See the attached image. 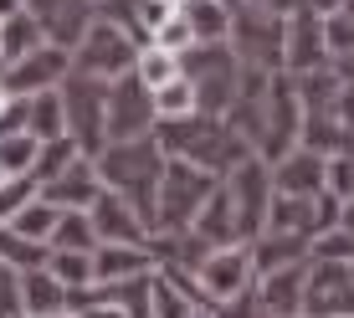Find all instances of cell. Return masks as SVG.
Masks as SVG:
<instances>
[{"label": "cell", "mask_w": 354, "mask_h": 318, "mask_svg": "<svg viewBox=\"0 0 354 318\" xmlns=\"http://www.w3.org/2000/svg\"><path fill=\"white\" fill-rule=\"evenodd\" d=\"M139 52L144 46L133 41L124 26L97 16L93 31L82 36L77 52H72V72H77V77H93V82H118V77H129V72L139 67Z\"/></svg>", "instance_id": "cell-3"}, {"label": "cell", "mask_w": 354, "mask_h": 318, "mask_svg": "<svg viewBox=\"0 0 354 318\" xmlns=\"http://www.w3.org/2000/svg\"><path fill=\"white\" fill-rule=\"evenodd\" d=\"M21 313V272L0 262V318H16Z\"/></svg>", "instance_id": "cell-31"}, {"label": "cell", "mask_w": 354, "mask_h": 318, "mask_svg": "<svg viewBox=\"0 0 354 318\" xmlns=\"http://www.w3.org/2000/svg\"><path fill=\"white\" fill-rule=\"evenodd\" d=\"M62 308H67V288L57 283L46 267H31V272H21V313L57 318Z\"/></svg>", "instance_id": "cell-18"}, {"label": "cell", "mask_w": 354, "mask_h": 318, "mask_svg": "<svg viewBox=\"0 0 354 318\" xmlns=\"http://www.w3.org/2000/svg\"><path fill=\"white\" fill-rule=\"evenodd\" d=\"M67 77H72V52L41 46V52H31L26 62L0 72V88H6L10 97H36V93H57Z\"/></svg>", "instance_id": "cell-11"}, {"label": "cell", "mask_w": 354, "mask_h": 318, "mask_svg": "<svg viewBox=\"0 0 354 318\" xmlns=\"http://www.w3.org/2000/svg\"><path fill=\"white\" fill-rule=\"evenodd\" d=\"M77 159H82V149H77V139H72V133H62V139H46L41 149H36L31 180H36V185H52V180H62Z\"/></svg>", "instance_id": "cell-22"}, {"label": "cell", "mask_w": 354, "mask_h": 318, "mask_svg": "<svg viewBox=\"0 0 354 318\" xmlns=\"http://www.w3.org/2000/svg\"><path fill=\"white\" fill-rule=\"evenodd\" d=\"M10 103H16V97H10L6 88H0V124H6V113H10Z\"/></svg>", "instance_id": "cell-36"}, {"label": "cell", "mask_w": 354, "mask_h": 318, "mask_svg": "<svg viewBox=\"0 0 354 318\" xmlns=\"http://www.w3.org/2000/svg\"><path fill=\"white\" fill-rule=\"evenodd\" d=\"M41 46H46V36H41V26H36L31 10L10 16L6 26H0V72L16 67V62H26V57H31V52H41Z\"/></svg>", "instance_id": "cell-19"}, {"label": "cell", "mask_w": 354, "mask_h": 318, "mask_svg": "<svg viewBox=\"0 0 354 318\" xmlns=\"http://www.w3.org/2000/svg\"><path fill=\"white\" fill-rule=\"evenodd\" d=\"M185 318H216V313H205V308H190V313H185Z\"/></svg>", "instance_id": "cell-37"}, {"label": "cell", "mask_w": 354, "mask_h": 318, "mask_svg": "<svg viewBox=\"0 0 354 318\" xmlns=\"http://www.w3.org/2000/svg\"><path fill=\"white\" fill-rule=\"evenodd\" d=\"M180 16L190 21L195 46H221V41H231V6H226V0H185Z\"/></svg>", "instance_id": "cell-17"}, {"label": "cell", "mask_w": 354, "mask_h": 318, "mask_svg": "<svg viewBox=\"0 0 354 318\" xmlns=\"http://www.w3.org/2000/svg\"><path fill=\"white\" fill-rule=\"evenodd\" d=\"M324 46H328V62H344V57H354V21L344 16V10L324 16Z\"/></svg>", "instance_id": "cell-28"}, {"label": "cell", "mask_w": 354, "mask_h": 318, "mask_svg": "<svg viewBox=\"0 0 354 318\" xmlns=\"http://www.w3.org/2000/svg\"><path fill=\"white\" fill-rule=\"evenodd\" d=\"M62 103H67V133L77 139L82 154H103L108 149V82L93 77H72L62 82Z\"/></svg>", "instance_id": "cell-6"}, {"label": "cell", "mask_w": 354, "mask_h": 318, "mask_svg": "<svg viewBox=\"0 0 354 318\" xmlns=\"http://www.w3.org/2000/svg\"><path fill=\"white\" fill-rule=\"evenodd\" d=\"M328 185V154L313 149H292L272 165V190L277 195H298V200H313Z\"/></svg>", "instance_id": "cell-14"}, {"label": "cell", "mask_w": 354, "mask_h": 318, "mask_svg": "<svg viewBox=\"0 0 354 318\" xmlns=\"http://www.w3.org/2000/svg\"><path fill=\"white\" fill-rule=\"evenodd\" d=\"M149 46H165V52H175V57H185L190 52V46H195V36H190V21L185 16H180V10H175V16H169L165 21V26L160 31H154V41Z\"/></svg>", "instance_id": "cell-30"}, {"label": "cell", "mask_w": 354, "mask_h": 318, "mask_svg": "<svg viewBox=\"0 0 354 318\" xmlns=\"http://www.w3.org/2000/svg\"><path fill=\"white\" fill-rule=\"evenodd\" d=\"M26 10L36 16L46 46H62V52H77V41L97 21V0H26Z\"/></svg>", "instance_id": "cell-10"}, {"label": "cell", "mask_w": 354, "mask_h": 318, "mask_svg": "<svg viewBox=\"0 0 354 318\" xmlns=\"http://www.w3.org/2000/svg\"><path fill=\"white\" fill-rule=\"evenodd\" d=\"M252 277H257V267H252V247H221V252H211L201 267H195V283H201L205 298H216V303H231V298H241V292L252 288Z\"/></svg>", "instance_id": "cell-12"}, {"label": "cell", "mask_w": 354, "mask_h": 318, "mask_svg": "<svg viewBox=\"0 0 354 318\" xmlns=\"http://www.w3.org/2000/svg\"><path fill=\"white\" fill-rule=\"evenodd\" d=\"M97 6H108V0H97Z\"/></svg>", "instance_id": "cell-39"}, {"label": "cell", "mask_w": 354, "mask_h": 318, "mask_svg": "<svg viewBox=\"0 0 354 318\" xmlns=\"http://www.w3.org/2000/svg\"><path fill=\"white\" fill-rule=\"evenodd\" d=\"M328 67V46H324V16L313 10H292L283 26V77H313Z\"/></svg>", "instance_id": "cell-9"}, {"label": "cell", "mask_w": 354, "mask_h": 318, "mask_svg": "<svg viewBox=\"0 0 354 318\" xmlns=\"http://www.w3.org/2000/svg\"><path fill=\"white\" fill-rule=\"evenodd\" d=\"M21 10H26V0H0V26H6L10 16H21Z\"/></svg>", "instance_id": "cell-35"}, {"label": "cell", "mask_w": 354, "mask_h": 318, "mask_svg": "<svg viewBox=\"0 0 354 318\" xmlns=\"http://www.w3.org/2000/svg\"><path fill=\"white\" fill-rule=\"evenodd\" d=\"M46 272H52L67 292L93 288V283H97V272H93V252H52V256H46Z\"/></svg>", "instance_id": "cell-24"}, {"label": "cell", "mask_w": 354, "mask_h": 318, "mask_svg": "<svg viewBox=\"0 0 354 318\" xmlns=\"http://www.w3.org/2000/svg\"><path fill=\"white\" fill-rule=\"evenodd\" d=\"M344 16H349V21H354V0H344Z\"/></svg>", "instance_id": "cell-38"}, {"label": "cell", "mask_w": 354, "mask_h": 318, "mask_svg": "<svg viewBox=\"0 0 354 318\" xmlns=\"http://www.w3.org/2000/svg\"><path fill=\"white\" fill-rule=\"evenodd\" d=\"M36 195H41V190H36V180H6V185H0V226H10Z\"/></svg>", "instance_id": "cell-29"}, {"label": "cell", "mask_w": 354, "mask_h": 318, "mask_svg": "<svg viewBox=\"0 0 354 318\" xmlns=\"http://www.w3.org/2000/svg\"><path fill=\"white\" fill-rule=\"evenodd\" d=\"M26 103V133L36 144L46 139H62L67 133V103H62V88L57 93H36V97H21Z\"/></svg>", "instance_id": "cell-20"}, {"label": "cell", "mask_w": 354, "mask_h": 318, "mask_svg": "<svg viewBox=\"0 0 354 318\" xmlns=\"http://www.w3.org/2000/svg\"><path fill=\"white\" fill-rule=\"evenodd\" d=\"M303 292H308V267L292 262V267H277V272L262 277V313L267 318H298L303 308Z\"/></svg>", "instance_id": "cell-16"}, {"label": "cell", "mask_w": 354, "mask_h": 318, "mask_svg": "<svg viewBox=\"0 0 354 318\" xmlns=\"http://www.w3.org/2000/svg\"><path fill=\"white\" fill-rule=\"evenodd\" d=\"M303 10H313V16H334V10H344V0H298Z\"/></svg>", "instance_id": "cell-34"}, {"label": "cell", "mask_w": 354, "mask_h": 318, "mask_svg": "<svg viewBox=\"0 0 354 318\" xmlns=\"http://www.w3.org/2000/svg\"><path fill=\"white\" fill-rule=\"evenodd\" d=\"M216 195V175L185 165V159H169L165 180H160V211H154V226L165 231H190V221L201 216V205Z\"/></svg>", "instance_id": "cell-5"}, {"label": "cell", "mask_w": 354, "mask_h": 318, "mask_svg": "<svg viewBox=\"0 0 354 318\" xmlns=\"http://www.w3.org/2000/svg\"><path fill=\"white\" fill-rule=\"evenodd\" d=\"M180 77L195 88L201 113L226 118L231 103H236V88H241V62H236V52H231V41H221V46H190V52L180 57Z\"/></svg>", "instance_id": "cell-2"}, {"label": "cell", "mask_w": 354, "mask_h": 318, "mask_svg": "<svg viewBox=\"0 0 354 318\" xmlns=\"http://www.w3.org/2000/svg\"><path fill=\"white\" fill-rule=\"evenodd\" d=\"M160 129L154 113V93L139 82V72L108 82V144H129V139H149Z\"/></svg>", "instance_id": "cell-8"}, {"label": "cell", "mask_w": 354, "mask_h": 318, "mask_svg": "<svg viewBox=\"0 0 354 318\" xmlns=\"http://www.w3.org/2000/svg\"><path fill=\"white\" fill-rule=\"evenodd\" d=\"M77 318H129V313H124V303H97V308H82Z\"/></svg>", "instance_id": "cell-33"}, {"label": "cell", "mask_w": 354, "mask_h": 318, "mask_svg": "<svg viewBox=\"0 0 354 318\" xmlns=\"http://www.w3.org/2000/svg\"><path fill=\"white\" fill-rule=\"evenodd\" d=\"M36 149H41V144H36L26 129L0 133V169H6V180H31V169H36Z\"/></svg>", "instance_id": "cell-23"}, {"label": "cell", "mask_w": 354, "mask_h": 318, "mask_svg": "<svg viewBox=\"0 0 354 318\" xmlns=\"http://www.w3.org/2000/svg\"><path fill=\"white\" fill-rule=\"evenodd\" d=\"M52 252H97V231L88 211H62V221L52 231Z\"/></svg>", "instance_id": "cell-26"}, {"label": "cell", "mask_w": 354, "mask_h": 318, "mask_svg": "<svg viewBox=\"0 0 354 318\" xmlns=\"http://www.w3.org/2000/svg\"><path fill=\"white\" fill-rule=\"evenodd\" d=\"M133 72H139V82L154 93V88H165V82L180 77V57L165 52V46H144V52H139V67H133Z\"/></svg>", "instance_id": "cell-27"}, {"label": "cell", "mask_w": 354, "mask_h": 318, "mask_svg": "<svg viewBox=\"0 0 354 318\" xmlns=\"http://www.w3.org/2000/svg\"><path fill=\"white\" fill-rule=\"evenodd\" d=\"M154 113H160V124H180V118H195L201 113V103H195V88L185 77L165 82V88H154Z\"/></svg>", "instance_id": "cell-25"}, {"label": "cell", "mask_w": 354, "mask_h": 318, "mask_svg": "<svg viewBox=\"0 0 354 318\" xmlns=\"http://www.w3.org/2000/svg\"><path fill=\"white\" fill-rule=\"evenodd\" d=\"M283 26H288V16H267V10L236 6L231 10V52H236V62L277 77L283 72Z\"/></svg>", "instance_id": "cell-4"}, {"label": "cell", "mask_w": 354, "mask_h": 318, "mask_svg": "<svg viewBox=\"0 0 354 318\" xmlns=\"http://www.w3.org/2000/svg\"><path fill=\"white\" fill-rule=\"evenodd\" d=\"M241 6L267 10V16H292V10H298V0H241Z\"/></svg>", "instance_id": "cell-32"}, {"label": "cell", "mask_w": 354, "mask_h": 318, "mask_svg": "<svg viewBox=\"0 0 354 318\" xmlns=\"http://www.w3.org/2000/svg\"><path fill=\"white\" fill-rule=\"evenodd\" d=\"M88 221L97 231V247H144V216L133 211L124 195H113V190H103L93 200Z\"/></svg>", "instance_id": "cell-13"}, {"label": "cell", "mask_w": 354, "mask_h": 318, "mask_svg": "<svg viewBox=\"0 0 354 318\" xmlns=\"http://www.w3.org/2000/svg\"><path fill=\"white\" fill-rule=\"evenodd\" d=\"M97 195H103V180H97V165H93V159H77L62 180L41 185V200L57 205V211H93Z\"/></svg>", "instance_id": "cell-15"}, {"label": "cell", "mask_w": 354, "mask_h": 318, "mask_svg": "<svg viewBox=\"0 0 354 318\" xmlns=\"http://www.w3.org/2000/svg\"><path fill=\"white\" fill-rule=\"evenodd\" d=\"M149 267V247H97L93 252V272L97 283H129Z\"/></svg>", "instance_id": "cell-21"}, {"label": "cell", "mask_w": 354, "mask_h": 318, "mask_svg": "<svg viewBox=\"0 0 354 318\" xmlns=\"http://www.w3.org/2000/svg\"><path fill=\"white\" fill-rule=\"evenodd\" d=\"M231 216H236V236H252L257 241L262 231H267V216H272V169H267V159L262 154H252L247 165H236L231 169Z\"/></svg>", "instance_id": "cell-7"}, {"label": "cell", "mask_w": 354, "mask_h": 318, "mask_svg": "<svg viewBox=\"0 0 354 318\" xmlns=\"http://www.w3.org/2000/svg\"><path fill=\"white\" fill-rule=\"evenodd\" d=\"M97 165V180L103 190L124 195L133 211L144 216V226H154V211H160V180H165V165L169 154L160 149V139H129V144H108L103 154H93Z\"/></svg>", "instance_id": "cell-1"}]
</instances>
